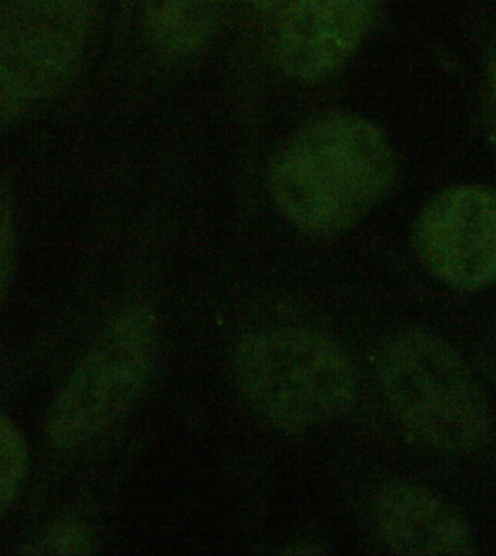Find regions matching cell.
I'll list each match as a JSON object with an SVG mask.
<instances>
[{"label": "cell", "instance_id": "cell-1", "mask_svg": "<svg viewBox=\"0 0 496 556\" xmlns=\"http://www.w3.org/2000/svg\"><path fill=\"white\" fill-rule=\"evenodd\" d=\"M395 156L370 121L330 114L302 128L276 159L271 193L284 217L314 236L360 222L390 191Z\"/></svg>", "mask_w": 496, "mask_h": 556}, {"label": "cell", "instance_id": "cell-2", "mask_svg": "<svg viewBox=\"0 0 496 556\" xmlns=\"http://www.w3.org/2000/svg\"><path fill=\"white\" fill-rule=\"evenodd\" d=\"M379 381L400 428L421 445L469 455L489 442L485 394L459 352L429 330L407 329L387 340Z\"/></svg>", "mask_w": 496, "mask_h": 556}, {"label": "cell", "instance_id": "cell-3", "mask_svg": "<svg viewBox=\"0 0 496 556\" xmlns=\"http://www.w3.org/2000/svg\"><path fill=\"white\" fill-rule=\"evenodd\" d=\"M237 388L267 424L308 430L355 404L359 381L351 355L333 339L302 329L250 336L232 359Z\"/></svg>", "mask_w": 496, "mask_h": 556}, {"label": "cell", "instance_id": "cell-4", "mask_svg": "<svg viewBox=\"0 0 496 556\" xmlns=\"http://www.w3.org/2000/svg\"><path fill=\"white\" fill-rule=\"evenodd\" d=\"M157 314L132 305L116 314L47 414L46 432L60 450H73L101 437L136 404L157 364Z\"/></svg>", "mask_w": 496, "mask_h": 556}, {"label": "cell", "instance_id": "cell-5", "mask_svg": "<svg viewBox=\"0 0 496 556\" xmlns=\"http://www.w3.org/2000/svg\"><path fill=\"white\" fill-rule=\"evenodd\" d=\"M101 0H11L0 14V128L63 85L88 45Z\"/></svg>", "mask_w": 496, "mask_h": 556}, {"label": "cell", "instance_id": "cell-6", "mask_svg": "<svg viewBox=\"0 0 496 556\" xmlns=\"http://www.w3.org/2000/svg\"><path fill=\"white\" fill-rule=\"evenodd\" d=\"M418 256L457 291L496 283V191L465 185L440 193L417 222Z\"/></svg>", "mask_w": 496, "mask_h": 556}, {"label": "cell", "instance_id": "cell-7", "mask_svg": "<svg viewBox=\"0 0 496 556\" xmlns=\"http://www.w3.org/2000/svg\"><path fill=\"white\" fill-rule=\"evenodd\" d=\"M379 0H292L280 25L278 60L292 79L333 76L359 49Z\"/></svg>", "mask_w": 496, "mask_h": 556}, {"label": "cell", "instance_id": "cell-8", "mask_svg": "<svg viewBox=\"0 0 496 556\" xmlns=\"http://www.w3.org/2000/svg\"><path fill=\"white\" fill-rule=\"evenodd\" d=\"M373 520L392 552L412 556H463L474 552L472 529L437 493L409 481L378 491Z\"/></svg>", "mask_w": 496, "mask_h": 556}, {"label": "cell", "instance_id": "cell-9", "mask_svg": "<svg viewBox=\"0 0 496 556\" xmlns=\"http://www.w3.org/2000/svg\"><path fill=\"white\" fill-rule=\"evenodd\" d=\"M226 0H145V23L155 45L188 55L213 34Z\"/></svg>", "mask_w": 496, "mask_h": 556}, {"label": "cell", "instance_id": "cell-10", "mask_svg": "<svg viewBox=\"0 0 496 556\" xmlns=\"http://www.w3.org/2000/svg\"><path fill=\"white\" fill-rule=\"evenodd\" d=\"M28 471V451L14 421L0 412V517L14 503Z\"/></svg>", "mask_w": 496, "mask_h": 556}, {"label": "cell", "instance_id": "cell-11", "mask_svg": "<svg viewBox=\"0 0 496 556\" xmlns=\"http://www.w3.org/2000/svg\"><path fill=\"white\" fill-rule=\"evenodd\" d=\"M94 549V536L89 526L76 519H64L51 526L24 554L89 555Z\"/></svg>", "mask_w": 496, "mask_h": 556}, {"label": "cell", "instance_id": "cell-12", "mask_svg": "<svg viewBox=\"0 0 496 556\" xmlns=\"http://www.w3.org/2000/svg\"><path fill=\"white\" fill-rule=\"evenodd\" d=\"M14 244V227H12L10 208L0 198V295L5 291L8 279H10Z\"/></svg>", "mask_w": 496, "mask_h": 556}, {"label": "cell", "instance_id": "cell-13", "mask_svg": "<svg viewBox=\"0 0 496 556\" xmlns=\"http://www.w3.org/2000/svg\"><path fill=\"white\" fill-rule=\"evenodd\" d=\"M487 92H489L491 132L496 144V54L492 59L487 73Z\"/></svg>", "mask_w": 496, "mask_h": 556}, {"label": "cell", "instance_id": "cell-14", "mask_svg": "<svg viewBox=\"0 0 496 556\" xmlns=\"http://www.w3.org/2000/svg\"><path fill=\"white\" fill-rule=\"evenodd\" d=\"M252 2L258 10H274V8L280 5L283 0H252Z\"/></svg>", "mask_w": 496, "mask_h": 556}]
</instances>
